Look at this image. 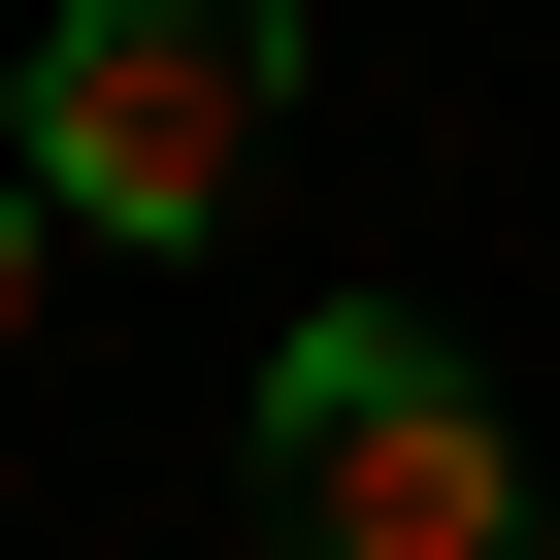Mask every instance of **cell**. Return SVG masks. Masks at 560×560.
Wrapping results in <instances>:
<instances>
[{"mask_svg":"<svg viewBox=\"0 0 560 560\" xmlns=\"http://www.w3.org/2000/svg\"><path fill=\"white\" fill-rule=\"evenodd\" d=\"M264 100H298V0H67L34 100H0V165H34L67 231H231Z\"/></svg>","mask_w":560,"mask_h":560,"instance_id":"2","label":"cell"},{"mask_svg":"<svg viewBox=\"0 0 560 560\" xmlns=\"http://www.w3.org/2000/svg\"><path fill=\"white\" fill-rule=\"evenodd\" d=\"M34 264H67V198H34V165H0V330H34Z\"/></svg>","mask_w":560,"mask_h":560,"instance_id":"3","label":"cell"},{"mask_svg":"<svg viewBox=\"0 0 560 560\" xmlns=\"http://www.w3.org/2000/svg\"><path fill=\"white\" fill-rule=\"evenodd\" d=\"M264 527H298V560H527L494 363H429L396 298H298V330H264Z\"/></svg>","mask_w":560,"mask_h":560,"instance_id":"1","label":"cell"}]
</instances>
